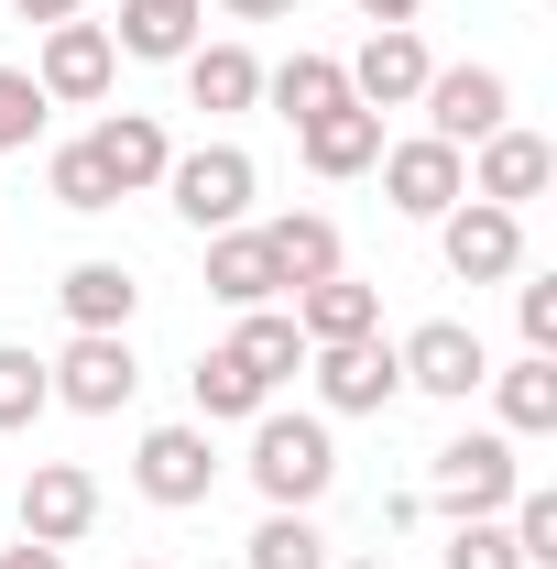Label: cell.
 Returning <instances> with one entry per match:
<instances>
[{
  "mask_svg": "<svg viewBox=\"0 0 557 569\" xmlns=\"http://www.w3.org/2000/svg\"><path fill=\"white\" fill-rule=\"evenodd\" d=\"M0 569H67V548H33L22 537V548H0Z\"/></svg>",
  "mask_w": 557,
  "mask_h": 569,
  "instance_id": "obj_35",
  "label": "cell"
},
{
  "mask_svg": "<svg viewBox=\"0 0 557 569\" xmlns=\"http://www.w3.org/2000/svg\"><path fill=\"white\" fill-rule=\"evenodd\" d=\"M503 121H514V88H503V67H437V77H426V132L448 142V153L492 142Z\"/></svg>",
  "mask_w": 557,
  "mask_h": 569,
  "instance_id": "obj_11",
  "label": "cell"
},
{
  "mask_svg": "<svg viewBox=\"0 0 557 569\" xmlns=\"http://www.w3.org/2000/svg\"><path fill=\"white\" fill-rule=\"evenodd\" d=\"M164 198H175L186 230H241L252 198H263V164H252L241 142H198V153H175V164H164Z\"/></svg>",
  "mask_w": 557,
  "mask_h": 569,
  "instance_id": "obj_2",
  "label": "cell"
},
{
  "mask_svg": "<svg viewBox=\"0 0 557 569\" xmlns=\"http://www.w3.org/2000/svg\"><path fill=\"white\" fill-rule=\"evenodd\" d=\"M110 67H121V44H110V22H44V56H33V88H44V110H99L110 99Z\"/></svg>",
  "mask_w": 557,
  "mask_h": 569,
  "instance_id": "obj_5",
  "label": "cell"
},
{
  "mask_svg": "<svg viewBox=\"0 0 557 569\" xmlns=\"http://www.w3.org/2000/svg\"><path fill=\"white\" fill-rule=\"evenodd\" d=\"M209 296L219 307H274L284 274H274V252H263V230L241 219V230H209Z\"/></svg>",
  "mask_w": 557,
  "mask_h": 569,
  "instance_id": "obj_19",
  "label": "cell"
},
{
  "mask_svg": "<svg viewBox=\"0 0 557 569\" xmlns=\"http://www.w3.org/2000/svg\"><path fill=\"white\" fill-rule=\"evenodd\" d=\"M492 406H503V438H547L557 427V361L525 351L514 372H492Z\"/></svg>",
  "mask_w": 557,
  "mask_h": 569,
  "instance_id": "obj_24",
  "label": "cell"
},
{
  "mask_svg": "<svg viewBox=\"0 0 557 569\" xmlns=\"http://www.w3.org/2000/svg\"><path fill=\"white\" fill-rule=\"evenodd\" d=\"M503 526H514V559H525V569H557V493L525 482V493L503 503Z\"/></svg>",
  "mask_w": 557,
  "mask_h": 569,
  "instance_id": "obj_31",
  "label": "cell"
},
{
  "mask_svg": "<svg viewBox=\"0 0 557 569\" xmlns=\"http://www.w3.org/2000/svg\"><path fill=\"white\" fill-rule=\"evenodd\" d=\"M306 372H317V406H328V417H383V406L405 395V361H394L383 329H372V340H328V351H306Z\"/></svg>",
  "mask_w": 557,
  "mask_h": 569,
  "instance_id": "obj_8",
  "label": "cell"
},
{
  "mask_svg": "<svg viewBox=\"0 0 557 569\" xmlns=\"http://www.w3.org/2000/svg\"><path fill=\"white\" fill-rule=\"evenodd\" d=\"M44 406H55V383H44V361L22 351V340H0V438H11V427H33Z\"/></svg>",
  "mask_w": 557,
  "mask_h": 569,
  "instance_id": "obj_29",
  "label": "cell"
},
{
  "mask_svg": "<svg viewBox=\"0 0 557 569\" xmlns=\"http://www.w3.org/2000/svg\"><path fill=\"white\" fill-rule=\"evenodd\" d=\"M263 252H274L284 296H295V284L340 274V219H317V209H295V219H263Z\"/></svg>",
  "mask_w": 557,
  "mask_h": 569,
  "instance_id": "obj_21",
  "label": "cell"
},
{
  "mask_svg": "<svg viewBox=\"0 0 557 569\" xmlns=\"http://www.w3.org/2000/svg\"><path fill=\"white\" fill-rule=\"evenodd\" d=\"M99 526V471L88 460H33L22 471V537L33 548H77Z\"/></svg>",
  "mask_w": 557,
  "mask_h": 569,
  "instance_id": "obj_12",
  "label": "cell"
},
{
  "mask_svg": "<svg viewBox=\"0 0 557 569\" xmlns=\"http://www.w3.org/2000/svg\"><path fill=\"white\" fill-rule=\"evenodd\" d=\"M230 351H241V372H252V383L274 395L284 372H306V329H295V307H241Z\"/></svg>",
  "mask_w": 557,
  "mask_h": 569,
  "instance_id": "obj_20",
  "label": "cell"
},
{
  "mask_svg": "<svg viewBox=\"0 0 557 569\" xmlns=\"http://www.w3.org/2000/svg\"><path fill=\"white\" fill-rule=\"evenodd\" d=\"M241 559H252V569H328V537H317L306 515H263Z\"/></svg>",
  "mask_w": 557,
  "mask_h": 569,
  "instance_id": "obj_28",
  "label": "cell"
},
{
  "mask_svg": "<svg viewBox=\"0 0 557 569\" xmlns=\"http://www.w3.org/2000/svg\"><path fill=\"white\" fill-rule=\"evenodd\" d=\"M44 187H55V209H77V219H99V209H121V187H110V164L88 153V142H67L55 164H44Z\"/></svg>",
  "mask_w": 557,
  "mask_h": 569,
  "instance_id": "obj_27",
  "label": "cell"
},
{
  "mask_svg": "<svg viewBox=\"0 0 557 569\" xmlns=\"http://www.w3.org/2000/svg\"><path fill=\"white\" fill-rule=\"evenodd\" d=\"M252 482L274 515H306V503L340 482V449H328V417H252Z\"/></svg>",
  "mask_w": 557,
  "mask_h": 569,
  "instance_id": "obj_1",
  "label": "cell"
},
{
  "mask_svg": "<svg viewBox=\"0 0 557 569\" xmlns=\"http://www.w3.org/2000/svg\"><path fill=\"white\" fill-rule=\"evenodd\" d=\"M350 11H361V22H372V33H394V22H416L426 0H350Z\"/></svg>",
  "mask_w": 557,
  "mask_h": 569,
  "instance_id": "obj_34",
  "label": "cell"
},
{
  "mask_svg": "<svg viewBox=\"0 0 557 569\" xmlns=\"http://www.w3.org/2000/svg\"><path fill=\"white\" fill-rule=\"evenodd\" d=\"M198 22H209V0H121L110 44L121 56H153V67H186L198 56Z\"/></svg>",
  "mask_w": 557,
  "mask_h": 569,
  "instance_id": "obj_17",
  "label": "cell"
},
{
  "mask_svg": "<svg viewBox=\"0 0 557 569\" xmlns=\"http://www.w3.org/2000/svg\"><path fill=\"white\" fill-rule=\"evenodd\" d=\"M437 252L459 284H514L525 274V209H492V198H459L437 219Z\"/></svg>",
  "mask_w": 557,
  "mask_h": 569,
  "instance_id": "obj_7",
  "label": "cell"
},
{
  "mask_svg": "<svg viewBox=\"0 0 557 569\" xmlns=\"http://www.w3.org/2000/svg\"><path fill=\"white\" fill-rule=\"evenodd\" d=\"M132 569H164V559H132Z\"/></svg>",
  "mask_w": 557,
  "mask_h": 569,
  "instance_id": "obj_39",
  "label": "cell"
},
{
  "mask_svg": "<svg viewBox=\"0 0 557 569\" xmlns=\"http://www.w3.org/2000/svg\"><path fill=\"white\" fill-rule=\"evenodd\" d=\"M394 361H405V395H437V406H470L492 383V351L470 318H426L416 340H394Z\"/></svg>",
  "mask_w": 557,
  "mask_h": 569,
  "instance_id": "obj_6",
  "label": "cell"
},
{
  "mask_svg": "<svg viewBox=\"0 0 557 569\" xmlns=\"http://www.w3.org/2000/svg\"><path fill=\"white\" fill-rule=\"evenodd\" d=\"M132 482H142V503H164V515L209 503V493H219V449H209V427H142Z\"/></svg>",
  "mask_w": 557,
  "mask_h": 569,
  "instance_id": "obj_9",
  "label": "cell"
},
{
  "mask_svg": "<svg viewBox=\"0 0 557 569\" xmlns=\"http://www.w3.org/2000/svg\"><path fill=\"white\" fill-rule=\"evenodd\" d=\"M67 318L77 329H132V307H142V284H132V263H67Z\"/></svg>",
  "mask_w": 557,
  "mask_h": 569,
  "instance_id": "obj_23",
  "label": "cell"
},
{
  "mask_svg": "<svg viewBox=\"0 0 557 569\" xmlns=\"http://www.w3.org/2000/svg\"><path fill=\"white\" fill-rule=\"evenodd\" d=\"M372 164H383V198H394L405 219H448L459 198H470V153H448L437 132H416V142H383Z\"/></svg>",
  "mask_w": 557,
  "mask_h": 569,
  "instance_id": "obj_10",
  "label": "cell"
},
{
  "mask_svg": "<svg viewBox=\"0 0 557 569\" xmlns=\"http://www.w3.org/2000/svg\"><path fill=\"white\" fill-rule=\"evenodd\" d=\"M263 99H274L284 121H295V132H306V121H317V110H350V77H340V56H284V67L263 77Z\"/></svg>",
  "mask_w": 557,
  "mask_h": 569,
  "instance_id": "obj_22",
  "label": "cell"
},
{
  "mask_svg": "<svg viewBox=\"0 0 557 569\" xmlns=\"http://www.w3.org/2000/svg\"><path fill=\"white\" fill-rule=\"evenodd\" d=\"M514 493H525V460H514L503 427H470V438L437 449V515H448V526H459V515H503Z\"/></svg>",
  "mask_w": 557,
  "mask_h": 569,
  "instance_id": "obj_4",
  "label": "cell"
},
{
  "mask_svg": "<svg viewBox=\"0 0 557 569\" xmlns=\"http://www.w3.org/2000/svg\"><path fill=\"white\" fill-rule=\"evenodd\" d=\"M186 99H198V110H252V99H263L252 44H198V56H186Z\"/></svg>",
  "mask_w": 557,
  "mask_h": 569,
  "instance_id": "obj_26",
  "label": "cell"
},
{
  "mask_svg": "<svg viewBox=\"0 0 557 569\" xmlns=\"http://www.w3.org/2000/svg\"><path fill=\"white\" fill-rule=\"evenodd\" d=\"M33 132H44V88H33V67H0V153H22Z\"/></svg>",
  "mask_w": 557,
  "mask_h": 569,
  "instance_id": "obj_32",
  "label": "cell"
},
{
  "mask_svg": "<svg viewBox=\"0 0 557 569\" xmlns=\"http://www.w3.org/2000/svg\"><path fill=\"white\" fill-rule=\"evenodd\" d=\"M514 318H525V351L557 361V274H525V284H514Z\"/></svg>",
  "mask_w": 557,
  "mask_h": 569,
  "instance_id": "obj_33",
  "label": "cell"
},
{
  "mask_svg": "<svg viewBox=\"0 0 557 569\" xmlns=\"http://www.w3.org/2000/svg\"><path fill=\"white\" fill-rule=\"evenodd\" d=\"M186 395H198V427H230V417H263V406H274V395L241 372V351H230V340H219V351H198Z\"/></svg>",
  "mask_w": 557,
  "mask_h": 569,
  "instance_id": "obj_25",
  "label": "cell"
},
{
  "mask_svg": "<svg viewBox=\"0 0 557 569\" xmlns=\"http://www.w3.org/2000/svg\"><path fill=\"white\" fill-rule=\"evenodd\" d=\"M219 11H230V22H284L295 0H219Z\"/></svg>",
  "mask_w": 557,
  "mask_h": 569,
  "instance_id": "obj_37",
  "label": "cell"
},
{
  "mask_svg": "<svg viewBox=\"0 0 557 569\" xmlns=\"http://www.w3.org/2000/svg\"><path fill=\"white\" fill-rule=\"evenodd\" d=\"M88 153L110 164V187H121V198L164 187V164H175V142H164V121H153V110H110V121L88 132Z\"/></svg>",
  "mask_w": 557,
  "mask_h": 569,
  "instance_id": "obj_15",
  "label": "cell"
},
{
  "mask_svg": "<svg viewBox=\"0 0 557 569\" xmlns=\"http://www.w3.org/2000/svg\"><path fill=\"white\" fill-rule=\"evenodd\" d=\"M328 569H394V559H328Z\"/></svg>",
  "mask_w": 557,
  "mask_h": 569,
  "instance_id": "obj_38",
  "label": "cell"
},
{
  "mask_svg": "<svg viewBox=\"0 0 557 569\" xmlns=\"http://www.w3.org/2000/svg\"><path fill=\"white\" fill-rule=\"evenodd\" d=\"M295 329H306V351L372 340V329H383V296H372L361 274H317V284H295Z\"/></svg>",
  "mask_w": 557,
  "mask_h": 569,
  "instance_id": "obj_16",
  "label": "cell"
},
{
  "mask_svg": "<svg viewBox=\"0 0 557 569\" xmlns=\"http://www.w3.org/2000/svg\"><path fill=\"white\" fill-rule=\"evenodd\" d=\"M547 187H557V142L514 132V121H503V132L482 142V164H470V198H492V209H536Z\"/></svg>",
  "mask_w": 557,
  "mask_h": 569,
  "instance_id": "obj_14",
  "label": "cell"
},
{
  "mask_svg": "<svg viewBox=\"0 0 557 569\" xmlns=\"http://www.w3.org/2000/svg\"><path fill=\"white\" fill-rule=\"evenodd\" d=\"M437 569H525V559H514V526H503V515H459Z\"/></svg>",
  "mask_w": 557,
  "mask_h": 569,
  "instance_id": "obj_30",
  "label": "cell"
},
{
  "mask_svg": "<svg viewBox=\"0 0 557 569\" xmlns=\"http://www.w3.org/2000/svg\"><path fill=\"white\" fill-rule=\"evenodd\" d=\"M44 383H55V406H77V417H121V406H132V383H142L132 329H77L67 351L44 361Z\"/></svg>",
  "mask_w": 557,
  "mask_h": 569,
  "instance_id": "obj_3",
  "label": "cell"
},
{
  "mask_svg": "<svg viewBox=\"0 0 557 569\" xmlns=\"http://www.w3.org/2000/svg\"><path fill=\"white\" fill-rule=\"evenodd\" d=\"M11 11H22V22H77L88 0H11Z\"/></svg>",
  "mask_w": 557,
  "mask_h": 569,
  "instance_id": "obj_36",
  "label": "cell"
},
{
  "mask_svg": "<svg viewBox=\"0 0 557 569\" xmlns=\"http://www.w3.org/2000/svg\"><path fill=\"white\" fill-rule=\"evenodd\" d=\"M340 77H350V99H361V110H405V99H426L437 56H426V33H416V22H394V33H372V44H361Z\"/></svg>",
  "mask_w": 557,
  "mask_h": 569,
  "instance_id": "obj_13",
  "label": "cell"
},
{
  "mask_svg": "<svg viewBox=\"0 0 557 569\" xmlns=\"http://www.w3.org/2000/svg\"><path fill=\"white\" fill-rule=\"evenodd\" d=\"M295 153H306V176H372V153H383V110H317L306 132H295Z\"/></svg>",
  "mask_w": 557,
  "mask_h": 569,
  "instance_id": "obj_18",
  "label": "cell"
}]
</instances>
